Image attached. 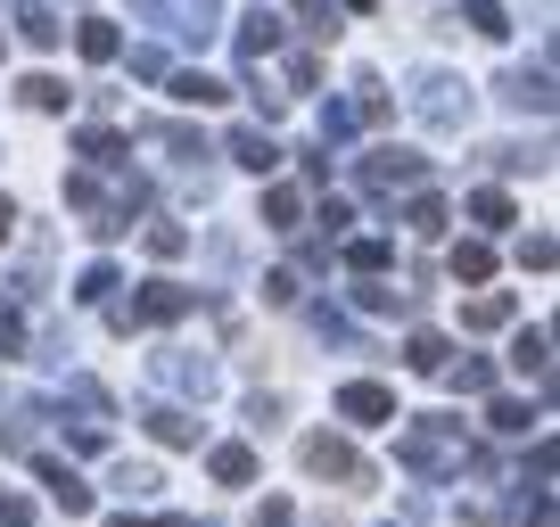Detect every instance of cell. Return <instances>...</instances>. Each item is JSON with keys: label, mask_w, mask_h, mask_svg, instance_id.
<instances>
[{"label": "cell", "mask_w": 560, "mask_h": 527, "mask_svg": "<svg viewBox=\"0 0 560 527\" xmlns=\"http://www.w3.org/2000/svg\"><path fill=\"white\" fill-rule=\"evenodd\" d=\"M158 379H174L182 396H214V363H198V354H165Z\"/></svg>", "instance_id": "cell-15"}, {"label": "cell", "mask_w": 560, "mask_h": 527, "mask_svg": "<svg viewBox=\"0 0 560 527\" xmlns=\"http://www.w3.org/2000/svg\"><path fill=\"white\" fill-rule=\"evenodd\" d=\"M354 116H363V124H387V91H380V83H363V99H354Z\"/></svg>", "instance_id": "cell-41"}, {"label": "cell", "mask_w": 560, "mask_h": 527, "mask_svg": "<svg viewBox=\"0 0 560 527\" xmlns=\"http://www.w3.org/2000/svg\"><path fill=\"white\" fill-rule=\"evenodd\" d=\"M34 470H42V487H50V503L67 511V519H83V511H91V487H83V478H74V470H67L58 454H42Z\"/></svg>", "instance_id": "cell-10"}, {"label": "cell", "mask_w": 560, "mask_h": 527, "mask_svg": "<svg viewBox=\"0 0 560 527\" xmlns=\"http://www.w3.org/2000/svg\"><path fill=\"white\" fill-rule=\"evenodd\" d=\"M116 487H124V494H149V487H165V478L149 470V461H124V470H116Z\"/></svg>", "instance_id": "cell-37"}, {"label": "cell", "mask_w": 560, "mask_h": 527, "mask_svg": "<svg viewBox=\"0 0 560 527\" xmlns=\"http://www.w3.org/2000/svg\"><path fill=\"white\" fill-rule=\"evenodd\" d=\"M420 174H429V157H420V149H371V157H363V181H371V190H412Z\"/></svg>", "instance_id": "cell-7"}, {"label": "cell", "mask_w": 560, "mask_h": 527, "mask_svg": "<svg viewBox=\"0 0 560 527\" xmlns=\"http://www.w3.org/2000/svg\"><path fill=\"white\" fill-rule=\"evenodd\" d=\"M305 223V198L289 190V181H272V190H264V231H298Z\"/></svg>", "instance_id": "cell-20"}, {"label": "cell", "mask_w": 560, "mask_h": 527, "mask_svg": "<svg viewBox=\"0 0 560 527\" xmlns=\"http://www.w3.org/2000/svg\"><path fill=\"white\" fill-rule=\"evenodd\" d=\"M412 107H420V124H429V132H462V124H470V83L429 74V83L412 91Z\"/></svg>", "instance_id": "cell-4"}, {"label": "cell", "mask_w": 560, "mask_h": 527, "mask_svg": "<svg viewBox=\"0 0 560 527\" xmlns=\"http://www.w3.org/2000/svg\"><path fill=\"white\" fill-rule=\"evenodd\" d=\"M74 297H83V305H107V297H116V264H91L83 281H74Z\"/></svg>", "instance_id": "cell-31"}, {"label": "cell", "mask_w": 560, "mask_h": 527, "mask_svg": "<svg viewBox=\"0 0 560 527\" xmlns=\"http://www.w3.org/2000/svg\"><path fill=\"white\" fill-rule=\"evenodd\" d=\"M314 83H322V58L298 50V58H289V91H314Z\"/></svg>", "instance_id": "cell-39"}, {"label": "cell", "mask_w": 560, "mask_h": 527, "mask_svg": "<svg viewBox=\"0 0 560 527\" xmlns=\"http://www.w3.org/2000/svg\"><path fill=\"white\" fill-rule=\"evenodd\" d=\"M116 527H190L182 511H165V519H132V511H116Z\"/></svg>", "instance_id": "cell-45"}, {"label": "cell", "mask_w": 560, "mask_h": 527, "mask_svg": "<svg viewBox=\"0 0 560 527\" xmlns=\"http://www.w3.org/2000/svg\"><path fill=\"white\" fill-rule=\"evenodd\" d=\"M0 42H9V34H0Z\"/></svg>", "instance_id": "cell-48"}, {"label": "cell", "mask_w": 560, "mask_h": 527, "mask_svg": "<svg viewBox=\"0 0 560 527\" xmlns=\"http://www.w3.org/2000/svg\"><path fill=\"white\" fill-rule=\"evenodd\" d=\"M190 314V289L182 281H149L132 305H116V330H149V321H182Z\"/></svg>", "instance_id": "cell-5"}, {"label": "cell", "mask_w": 560, "mask_h": 527, "mask_svg": "<svg viewBox=\"0 0 560 527\" xmlns=\"http://www.w3.org/2000/svg\"><path fill=\"white\" fill-rule=\"evenodd\" d=\"M74 50H83L91 67H107V58L124 50V34H116V25H107V17H83V25H74Z\"/></svg>", "instance_id": "cell-19"}, {"label": "cell", "mask_w": 560, "mask_h": 527, "mask_svg": "<svg viewBox=\"0 0 560 527\" xmlns=\"http://www.w3.org/2000/svg\"><path fill=\"white\" fill-rule=\"evenodd\" d=\"M264 305H298V272H264Z\"/></svg>", "instance_id": "cell-40"}, {"label": "cell", "mask_w": 560, "mask_h": 527, "mask_svg": "<svg viewBox=\"0 0 560 527\" xmlns=\"http://www.w3.org/2000/svg\"><path fill=\"white\" fill-rule=\"evenodd\" d=\"M0 354H25V314L18 305H0Z\"/></svg>", "instance_id": "cell-36"}, {"label": "cell", "mask_w": 560, "mask_h": 527, "mask_svg": "<svg viewBox=\"0 0 560 527\" xmlns=\"http://www.w3.org/2000/svg\"><path fill=\"white\" fill-rule=\"evenodd\" d=\"M298 461H305L314 478H338V487H371V461L354 454L347 437H330V429H322V437H305V445H298Z\"/></svg>", "instance_id": "cell-3"}, {"label": "cell", "mask_w": 560, "mask_h": 527, "mask_svg": "<svg viewBox=\"0 0 560 527\" xmlns=\"http://www.w3.org/2000/svg\"><path fill=\"white\" fill-rule=\"evenodd\" d=\"M445 354H454V347H445L438 330H412V338H404V363H412V371H445Z\"/></svg>", "instance_id": "cell-26"}, {"label": "cell", "mask_w": 560, "mask_h": 527, "mask_svg": "<svg viewBox=\"0 0 560 527\" xmlns=\"http://www.w3.org/2000/svg\"><path fill=\"white\" fill-rule=\"evenodd\" d=\"M338 412H347L354 429H387V421H404V412H396V387H380V379H347V387H338Z\"/></svg>", "instance_id": "cell-6"}, {"label": "cell", "mask_w": 560, "mask_h": 527, "mask_svg": "<svg viewBox=\"0 0 560 527\" xmlns=\"http://www.w3.org/2000/svg\"><path fill=\"white\" fill-rule=\"evenodd\" d=\"M9 231H18V207H9V198H0V247H9Z\"/></svg>", "instance_id": "cell-46"}, {"label": "cell", "mask_w": 560, "mask_h": 527, "mask_svg": "<svg viewBox=\"0 0 560 527\" xmlns=\"http://www.w3.org/2000/svg\"><path fill=\"white\" fill-rule=\"evenodd\" d=\"M165 91H174L182 107H223V99H231V83H223V74H198V67L165 74Z\"/></svg>", "instance_id": "cell-13"}, {"label": "cell", "mask_w": 560, "mask_h": 527, "mask_svg": "<svg viewBox=\"0 0 560 527\" xmlns=\"http://www.w3.org/2000/svg\"><path fill=\"white\" fill-rule=\"evenodd\" d=\"M503 107H520V116H552V74H527V67H511L503 74Z\"/></svg>", "instance_id": "cell-9"}, {"label": "cell", "mask_w": 560, "mask_h": 527, "mask_svg": "<svg viewBox=\"0 0 560 527\" xmlns=\"http://www.w3.org/2000/svg\"><path fill=\"white\" fill-rule=\"evenodd\" d=\"M462 461H470L462 421H412L396 437V470H412V478H445V470H462Z\"/></svg>", "instance_id": "cell-2"}, {"label": "cell", "mask_w": 560, "mask_h": 527, "mask_svg": "<svg viewBox=\"0 0 560 527\" xmlns=\"http://www.w3.org/2000/svg\"><path fill=\"white\" fill-rule=\"evenodd\" d=\"M223 149H231V165H247V174H280V141L264 132V124H240Z\"/></svg>", "instance_id": "cell-8"}, {"label": "cell", "mask_w": 560, "mask_h": 527, "mask_svg": "<svg viewBox=\"0 0 560 527\" xmlns=\"http://www.w3.org/2000/svg\"><path fill=\"white\" fill-rule=\"evenodd\" d=\"M74 149H83L91 165H124V157H132V141H124V132H107V124H91V132H83Z\"/></svg>", "instance_id": "cell-23"}, {"label": "cell", "mask_w": 560, "mask_h": 527, "mask_svg": "<svg viewBox=\"0 0 560 527\" xmlns=\"http://www.w3.org/2000/svg\"><path fill=\"white\" fill-rule=\"evenodd\" d=\"M347 264L363 272V281H380L387 272V239H347Z\"/></svg>", "instance_id": "cell-30"}, {"label": "cell", "mask_w": 560, "mask_h": 527, "mask_svg": "<svg viewBox=\"0 0 560 527\" xmlns=\"http://www.w3.org/2000/svg\"><path fill=\"white\" fill-rule=\"evenodd\" d=\"M511 314H520V305H511L503 289H487V297H470V305H462V330H503Z\"/></svg>", "instance_id": "cell-21"}, {"label": "cell", "mask_w": 560, "mask_h": 527, "mask_svg": "<svg viewBox=\"0 0 560 527\" xmlns=\"http://www.w3.org/2000/svg\"><path fill=\"white\" fill-rule=\"evenodd\" d=\"M0 527H34V503H25V494H0Z\"/></svg>", "instance_id": "cell-42"}, {"label": "cell", "mask_w": 560, "mask_h": 527, "mask_svg": "<svg viewBox=\"0 0 560 527\" xmlns=\"http://www.w3.org/2000/svg\"><path fill=\"white\" fill-rule=\"evenodd\" d=\"M289 42V17H272V9H256V17H240V58L247 67H264V58Z\"/></svg>", "instance_id": "cell-11"}, {"label": "cell", "mask_w": 560, "mask_h": 527, "mask_svg": "<svg viewBox=\"0 0 560 527\" xmlns=\"http://www.w3.org/2000/svg\"><path fill=\"white\" fill-rule=\"evenodd\" d=\"M354 305H363V314H396V305H404V289H387V281H363V289H354Z\"/></svg>", "instance_id": "cell-34"}, {"label": "cell", "mask_w": 560, "mask_h": 527, "mask_svg": "<svg viewBox=\"0 0 560 527\" xmlns=\"http://www.w3.org/2000/svg\"><path fill=\"white\" fill-rule=\"evenodd\" d=\"M182 247H190V231H182V223H149V256H158V264H174Z\"/></svg>", "instance_id": "cell-33"}, {"label": "cell", "mask_w": 560, "mask_h": 527, "mask_svg": "<svg viewBox=\"0 0 560 527\" xmlns=\"http://www.w3.org/2000/svg\"><path fill=\"white\" fill-rule=\"evenodd\" d=\"M158 141H165V149H174V157H182V165H198V157H207V141H198V132H182V124H165Z\"/></svg>", "instance_id": "cell-35"}, {"label": "cell", "mask_w": 560, "mask_h": 527, "mask_svg": "<svg viewBox=\"0 0 560 527\" xmlns=\"http://www.w3.org/2000/svg\"><path fill=\"white\" fill-rule=\"evenodd\" d=\"M470 223H487V231H511V223H520V207H511L503 190H478V198H470Z\"/></svg>", "instance_id": "cell-27"}, {"label": "cell", "mask_w": 560, "mask_h": 527, "mask_svg": "<svg viewBox=\"0 0 560 527\" xmlns=\"http://www.w3.org/2000/svg\"><path fill=\"white\" fill-rule=\"evenodd\" d=\"M132 74L140 83H165V50H132Z\"/></svg>", "instance_id": "cell-43"}, {"label": "cell", "mask_w": 560, "mask_h": 527, "mask_svg": "<svg viewBox=\"0 0 560 527\" xmlns=\"http://www.w3.org/2000/svg\"><path fill=\"white\" fill-rule=\"evenodd\" d=\"M511 371H527V379H552V330H544V321H527V330L511 338Z\"/></svg>", "instance_id": "cell-12"}, {"label": "cell", "mask_w": 560, "mask_h": 527, "mask_svg": "<svg viewBox=\"0 0 560 527\" xmlns=\"http://www.w3.org/2000/svg\"><path fill=\"white\" fill-rule=\"evenodd\" d=\"M207 470H214V487H256V454L247 445H214Z\"/></svg>", "instance_id": "cell-18"}, {"label": "cell", "mask_w": 560, "mask_h": 527, "mask_svg": "<svg viewBox=\"0 0 560 527\" xmlns=\"http://www.w3.org/2000/svg\"><path fill=\"white\" fill-rule=\"evenodd\" d=\"M330 9H380V0H330Z\"/></svg>", "instance_id": "cell-47"}, {"label": "cell", "mask_w": 560, "mask_h": 527, "mask_svg": "<svg viewBox=\"0 0 560 527\" xmlns=\"http://www.w3.org/2000/svg\"><path fill=\"white\" fill-rule=\"evenodd\" d=\"M454 25H470V34H487V42H503V34H511L503 0H462V17H454Z\"/></svg>", "instance_id": "cell-22"}, {"label": "cell", "mask_w": 560, "mask_h": 527, "mask_svg": "<svg viewBox=\"0 0 560 527\" xmlns=\"http://www.w3.org/2000/svg\"><path fill=\"white\" fill-rule=\"evenodd\" d=\"M520 264H527V272H544V264H552V231H527V239H520Z\"/></svg>", "instance_id": "cell-38"}, {"label": "cell", "mask_w": 560, "mask_h": 527, "mask_svg": "<svg viewBox=\"0 0 560 527\" xmlns=\"http://www.w3.org/2000/svg\"><path fill=\"white\" fill-rule=\"evenodd\" d=\"M445 379H454L462 396H487V387H494V363H487V354H462V363H445Z\"/></svg>", "instance_id": "cell-24"}, {"label": "cell", "mask_w": 560, "mask_h": 527, "mask_svg": "<svg viewBox=\"0 0 560 527\" xmlns=\"http://www.w3.org/2000/svg\"><path fill=\"white\" fill-rule=\"evenodd\" d=\"M445 223H454V207H445V198H429V190L404 198V231H412V239H438Z\"/></svg>", "instance_id": "cell-17"}, {"label": "cell", "mask_w": 560, "mask_h": 527, "mask_svg": "<svg viewBox=\"0 0 560 527\" xmlns=\"http://www.w3.org/2000/svg\"><path fill=\"white\" fill-rule=\"evenodd\" d=\"M487 272H494V247H487V239H462V247H454V281H470V289H478Z\"/></svg>", "instance_id": "cell-25"}, {"label": "cell", "mask_w": 560, "mask_h": 527, "mask_svg": "<svg viewBox=\"0 0 560 527\" xmlns=\"http://www.w3.org/2000/svg\"><path fill=\"white\" fill-rule=\"evenodd\" d=\"M67 207L74 214H91V231H100V239H124V231H132V214L149 207V190H140L132 174H124V190H100V174H67Z\"/></svg>", "instance_id": "cell-1"}, {"label": "cell", "mask_w": 560, "mask_h": 527, "mask_svg": "<svg viewBox=\"0 0 560 527\" xmlns=\"http://www.w3.org/2000/svg\"><path fill=\"white\" fill-rule=\"evenodd\" d=\"M18 34L34 42V50H58V42H67V25H58L50 0H25V9H18Z\"/></svg>", "instance_id": "cell-14"}, {"label": "cell", "mask_w": 560, "mask_h": 527, "mask_svg": "<svg viewBox=\"0 0 560 527\" xmlns=\"http://www.w3.org/2000/svg\"><path fill=\"white\" fill-rule=\"evenodd\" d=\"M289 519H298V511L280 503V494H264V503H256V527H289Z\"/></svg>", "instance_id": "cell-44"}, {"label": "cell", "mask_w": 560, "mask_h": 527, "mask_svg": "<svg viewBox=\"0 0 560 527\" xmlns=\"http://www.w3.org/2000/svg\"><path fill=\"white\" fill-rule=\"evenodd\" d=\"M25 107H42V116H58V107H67V83H58V74H25Z\"/></svg>", "instance_id": "cell-28"}, {"label": "cell", "mask_w": 560, "mask_h": 527, "mask_svg": "<svg viewBox=\"0 0 560 527\" xmlns=\"http://www.w3.org/2000/svg\"><path fill=\"white\" fill-rule=\"evenodd\" d=\"M527 421H536V412H527L520 396H494V405H487V429H503V437H520Z\"/></svg>", "instance_id": "cell-29"}, {"label": "cell", "mask_w": 560, "mask_h": 527, "mask_svg": "<svg viewBox=\"0 0 560 527\" xmlns=\"http://www.w3.org/2000/svg\"><path fill=\"white\" fill-rule=\"evenodd\" d=\"M298 25H305L314 42H330V34H338V9H330V0H298Z\"/></svg>", "instance_id": "cell-32"}, {"label": "cell", "mask_w": 560, "mask_h": 527, "mask_svg": "<svg viewBox=\"0 0 560 527\" xmlns=\"http://www.w3.org/2000/svg\"><path fill=\"white\" fill-rule=\"evenodd\" d=\"M140 421H149V437H158V445H198V421L182 405H149Z\"/></svg>", "instance_id": "cell-16"}]
</instances>
